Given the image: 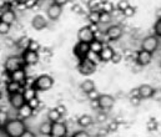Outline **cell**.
Returning a JSON list of instances; mask_svg holds the SVG:
<instances>
[{"mask_svg":"<svg viewBox=\"0 0 161 137\" xmlns=\"http://www.w3.org/2000/svg\"><path fill=\"white\" fill-rule=\"evenodd\" d=\"M24 4H25V6H26V9H33V8L38 6L39 0H26Z\"/></svg>","mask_w":161,"mask_h":137,"instance_id":"obj_42","label":"cell"},{"mask_svg":"<svg viewBox=\"0 0 161 137\" xmlns=\"http://www.w3.org/2000/svg\"><path fill=\"white\" fill-rule=\"evenodd\" d=\"M9 121V115L6 111L0 110V126H5V124Z\"/></svg>","mask_w":161,"mask_h":137,"instance_id":"obj_34","label":"cell"},{"mask_svg":"<svg viewBox=\"0 0 161 137\" xmlns=\"http://www.w3.org/2000/svg\"><path fill=\"white\" fill-rule=\"evenodd\" d=\"M0 98H1V92H0Z\"/></svg>","mask_w":161,"mask_h":137,"instance_id":"obj_60","label":"cell"},{"mask_svg":"<svg viewBox=\"0 0 161 137\" xmlns=\"http://www.w3.org/2000/svg\"><path fill=\"white\" fill-rule=\"evenodd\" d=\"M139 91H140V97L142 100H146V98H150L153 96V92H154V87L147 85V84H144L141 86H139Z\"/></svg>","mask_w":161,"mask_h":137,"instance_id":"obj_20","label":"cell"},{"mask_svg":"<svg viewBox=\"0 0 161 137\" xmlns=\"http://www.w3.org/2000/svg\"><path fill=\"white\" fill-rule=\"evenodd\" d=\"M108 134H110L108 129H105V130H100V131H99V135H100V136H106Z\"/></svg>","mask_w":161,"mask_h":137,"instance_id":"obj_58","label":"cell"},{"mask_svg":"<svg viewBox=\"0 0 161 137\" xmlns=\"http://www.w3.org/2000/svg\"><path fill=\"white\" fill-rule=\"evenodd\" d=\"M78 39L79 41H85V43H91L95 39V34L90 29V26H84L78 31Z\"/></svg>","mask_w":161,"mask_h":137,"instance_id":"obj_14","label":"cell"},{"mask_svg":"<svg viewBox=\"0 0 161 137\" xmlns=\"http://www.w3.org/2000/svg\"><path fill=\"white\" fill-rule=\"evenodd\" d=\"M89 26H90V29L92 30V33H94V34H96L97 31H100V28H99V24H90Z\"/></svg>","mask_w":161,"mask_h":137,"instance_id":"obj_51","label":"cell"},{"mask_svg":"<svg viewBox=\"0 0 161 137\" xmlns=\"http://www.w3.org/2000/svg\"><path fill=\"white\" fill-rule=\"evenodd\" d=\"M97 101H99V107H100V110L108 111V110L113 108V106H114V103H115V97L111 96V95H109V93H104V95H100V96H99Z\"/></svg>","mask_w":161,"mask_h":137,"instance_id":"obj_7","label":"cell"},{"mask_svg":"<svg viewBox=\"0 0 161 137\" xmlns=\"http://www.w3.org/2000/svg\"><path fill=\"white\" fill-rule=\"evenodd\" d=\"M18 44V47L21 49V50H26L29 47V44H30V39L28 36H23L21 39H19V41L16 43Z\"/></svg>","mask_w":161,"mask_h":137,"instance_id":"obj_30","label":"cell"},{"mask_svg":"<svg viewBox=\"0 0 161 137\" xmlns=\"http://www.w3.org/2000/svg\"><path fill=\"white\" fill-rule=\"evenodd\" d=\"M0 137H9L5 126H0Z\"/></svg>","mask_w":161,"mask_h":137,"instance_id":"obj_52","label":"cell"},{"mask_svg":"<svg viewBox=\"0 0 161 137\" xmlns=\"http://www.w3.org/2000/svg\"><path fill=\"white\" fill-rule=\"evenodd\" d=\"M6 5H8L6 0H0V10H4L6 8Z\"/></svg>","mask_w":161,"mask_h":137,"instance_id":"obj_57","label":"cell"},{"mask_svg":"<svg viewBox=\"0 0 161 137\" xmlns=\"http://www.w3.org/2000/svg\"><path fill=\"white\" fill-rule=\"evenodd\" d=\"M51 127H53V122L50 120L42 122L40 125V127H39L41 135H44V136H51Z\"/></svg>","mask_w":161,"mask_h":137,"instance_id":"obj_23","label":"cell"},{"mask_svg":"<svg viewBox=\"0 0 161 137\" xmlns=\"http://www.w3.org/2000/svg\"><path fill=\"white\" fill-rule=\"evenodd\" d=\"M68 134V126L64 122L56 121L53 122V127H51V137H65Z\"/></svg>","mask_w":161,"mask_h":137,"instance_id":"obj_10","label":"cell"},{"mask_svg":"<svg viewBox=\"0 0 161 137\" xmlns=\"http://www.w3.org/2000/svg\"><path fill=\"white\" fill-rule=\"evenodd\" d=\"M135 11H136V10H135V8L130 5V6H129V8H126L122 13H124V16H125V18H132V16L135 15Z\"/></svg>","mask_w":161,"mask_h":137,"instance_id":"obj_36","label":"cell"},{"mask_svg":"<svg viewBox=\"0 0 161 137\" xmlns=\"http://www.w3.org/2000/svg\"><path fill=\"white\" fill-rule=\"evenodd\" d=\"M86 96H87V98H89L90 101H94V100H97V98H99L100 93L96 91V90H92V91H90L89 93H86Z\"/></svg>","mask_w":161,"mask_h":137,"instance_id":"obj_40","label":"cell"},{"mask_svg":"<svg viewBox=\"0 0 161 137\" xmlns=\"http://www.w3.org/2000/svg\"><path fill=\"white\" fill-rule=\"evenodd\" d=\"M159 44H160L159 43V36H156V35H149V36H146V38L142 39V41H141V49H144V50L154 54L159 49Z\"/></svg>","mask_w":161,"mask_h":137,"instance_id":"obj_3","label":"cell"},{"mask_svg":"<svg viewBox=\"0 0 161 137\" xmlns=\"http://www.w3.org/2000/svg\"><path fill=\"white\" fill-rule=\"evenodd\" d=\"M36 89H35V86H33V87H25L24 89V91H23V95H24V97H25V101L28 102V101H30L31 98H34V97H36Z\"/></svg>","mask_w":161,"mask_h":137,"instance_id":"obj_25","label":"cell"},{"mask_svg":"<svg viewBox=\"0 0 161 137\" xmlns=\"http://www.w3.org/2000/svg\"><path fill=\"white\" fill-rule=\"evenodd\" d=\"M118 129H119V124H118L116 121H113V122H111V124H109V126H108L109 132H116V131H118Z\"/></svg>","mask_w":161,"mask_h":137,"instance_id":"obj_45","label":"cell"},{"mask_svg":"<svg viewBox=\"0 0 161 137\" xmlns=\"http://www.w3.org/2000/svg\"><path fill=\"white\" fill-rule=\"evenodd\" d=\"M9 31H10V24H8L0 19V35H6V34H9Z\"/></svg>","mask_w":161,"mask_h":137,"instance_id":"obj_31","label":"cell"},{"mask_svg":"<svg viewBox=\"0 0 161 137\" xmlns=\"http://www.w3.org/2000/svg\"><path fill=\"white\" fill-rule=\"evenodd\" d=\"M154 31H155V35H156V36L161 38V18L158 19V21L155 23V25H154Z\"/></svg>","mask_w":161,"mask_h":137,"instance_id":"obj_37","label":"cell"},{"mask_svg":"<svg viewBox=\"0 0 161 137\" xmlns=\"http://www.w3.org/2000/svg\"><path fill=\"white\" fill-rule=\"evenodd\" d=\"M100 15H101V10H90V13L87 14V19L90 24H99Z\"/></svg>","mask_w":161,"mask_h":137,"instance_id":"obj_22","label":"cell"},{"mask_svg":"<svg viewBox=\"0 0 161 137\" xmlns=\"http://www.w3.org/2000/svg\"><path fill=\"white\" fill-rule=\"evenodd\" d=\"M106 119H108V116H106V113H104V112H100V113H97V117H96V120H97V122H105L106 121Z\"/></svg>","mask_w":161,"mask_h":137,"instance_id":"obj_47","label":"cell"},{"mask_svg":"<svg viewBox=\"0 0 161 137\" xmlns=\"http://www.w3.org/2000/svg\"><path fill=\"white\" fill-rule=\"evenodd\" d=\"M80 89H81V91L82 92L89 93L90 91L95 90V82H94L92 80H85V81H82V82H81Z\"/></svg>","mask_w":161,"mask_h":137,"instance_id":"obj_24","label":"cell"},{"mask_svg":"<svg viewBox=\"0 0 161 137\" xmlns=\"http://www.w3.org/2000/svg\"><path fill=\"white\" fill-rule=\"evenodd\" d=\"M71 10H73L75 14H81V13H82V8H81V4H74V6L71 8Z\"/></svg>","mask_w":161,"mask_h":137,"instance_id":"obj_48","label":"cell"},{"mask_svg":"<svg viewBox=\"0 0 161 137\" xmlns=\"http://www.w3.org/2000/svg\"><path fill=\"white\" fill-rule=\"evenodd\" d=\"M31 26L35 30H42L47 26V21L42 15H35L31 20Z\"/></svg>","mask_w":161,"mask_h":137,"instance_id":"obj_16","label":"cell"},{"mask_svg":"<svg viewBox=\"0 0 161 137\" xmlns=\"http://www.w3.org/2000/svg\"><path fill=\"white\" fill-rule=\"evenodd\" d=\"M103 47H104L103 41L99 40V39H96V38L90 43V50L94 51V52H96V54H100V51L103 50Z\"/></svg>","mask_w":161,"mask_h":137,"instance_id":"obj_26","label":"cell"},{"mask_svg":"<svg viewBox=\"0 0 161 137\" xmlns=\"http://www.w3.org/2000/svg\"><path fill=\"white\" fill-rule=\"evenodd\" d=\"M25 62H24V59L23 56H19V55H13V56H9L5 61V70L9 71V72H13L18 69H21L24 67Z\"/></svg>","mask_w":161,"mask_h":137,"instance_id":"obj_2","label":"cell"},{"mask_svg":"<svg viewBox=\"0 0 161 137\" xmlns=\"http://www.w3.org/2000/svg\"><path fill=\"white\" fill-rule=\"evenodd\" d=\"M124 34V30L120 25H109L108 29L105 30V35L110 41H116L119 40Z\"/></svg>","mask_w":161,"mask_h":137,"instance_id":"obj_6","label":"cell"},{"mask_svg":"<svg viewBox=\"0 0 161 137\" xmlns=\"http://www.w3.org/2000/svg\"><path fill=\"white\" fill-rule=\"evenodd\" d=\"M122 57H124V55H122L121 52H114L113 59H111V62H113V64H120Z\"/></svg>","mask_w":161,"mask_h":137,"instance_id":"obj_38","label":"cell"},{"mask_svg":"<svg viewBox=\"0 0 161 137\" xmlns=\"http://www.w3.org/2000/svg\"><path fill=\"white\" fill-rule=\"evenodd\" d=\"M21 56L24 59L25 65H28V66H33L39 62V51H33L30 49H26V50H24Z\"/></svg>","mask_w":161,"mask_h":137,"instance_id":"obj_8","label":"cell"},{"mask_svg":"<svg viewBox=\"0 0 161 137\" xmlns=\"http://www.w3.org/2000/svg\"><path fill=\"white\" fill-rule=\"evenodd\" d=\"M141 97L140 96H130V102L134 105V106H137V105H140V102H141Z\"/></svg>","mask_w":161,"mask_h":137,"instance_id":"obj_46","label":"cell"},{"mask_svg":"<svg viewBox=\"0 0 161 137\" xmlns=\"http://www.w3.org/2000/svg\"><path fill=\"white\" fill-rule=\"evenodd\" d=\"M54 3H56V4H59V5H61V6H64L65 4H68L70 0H53Z\"/></svg>","mask_w":161,"mask_h":137,"instance_id":"obj_55","label":"cell"},{"mask_svg":"<svg viewBox=\"0 0 161 137\" xmlns=\"http://www.w3.org/2000/svg\"><path fill=\"white\" fill-rule=\"evenodd\" d=\"M54 80L49 75H41L35 80V89L38 91H47L53 87Z\"/></svg>","mask_w":161,"mask_h":137,"instance_id":"obj_5","label":"cell"},{"mask_svg":"<svg viewBox=\"0 0 161 137\" xmlns=\"http://www.w3.org/2000/svg\"><path fill=\"white\" fill-rule=\"evenodd\" d=\"M130 96H140V91H139V87H136V89H132V90L130 91Z\"/></svg>","mask_w":161,"mask_h":137,"instance_id":"obj_54","label":"cell"},{"mask_svg":"<svg viewBox=\"0 0 161 137\" xmlns=\"http://www.w3.org/2000/svg\"><path fill=\"white\" fill-rule=\"evenodd\" d=\"M34 108L28 103V102H25L19 110H18V115H19V119H21V120H26V119H29V117H31V115L34 113Z\"/></svg>","mask_w":161,"mask_h":137,"instance_id":"obj_15","label":"cell"},{"mask_svg":"<svg viewBox=\"0 0 161 137\" xmlns=\"http://www.w3.org/2000/svg\"><path fill=\"white\" fill-rule=\"evenodd\" d=\"M40 1H44V0H39V3H40Z\"/></svg>","mask_w":161,"mask_h":137,"instance_id":"obj_61","label":"cell"},{"mask_svg":"<svg viewBox=\"0 0 161 137\" xmlns=\"http://www.w3.org/2000/svg\"><path fill=\"white\" fill-rule=\"evenodd\" d=\"M78 125L81 126V127H89V126H91L92 125L91 116H89V115H82V116H80L79 120H78Z\"/></svg>","mask_w":161,"mask_h":137,"instance_id":"obj_27","label":"cell"},{"mask_svg":"<svg viewBox=\"0 0 161 137\" xmlns=\"http://www.w3.org/2000/svg\"><path fill=\"white\" fill-rule=\"evenodd\" d=\"M25 97L23 95V92H14V93H9V103L13 108H15L16 111L25 103Z\"/></svg>","mask_w":161,"mask_h":137,"instance_id":"obj_9","label":"cell"},{"mask_svg":"<svg viewBox=\"0 0 161 137\" xmlns=\"http://www.w3.org/2000/svg\"><path fill=\"white\" fill-rule=\"evenodd\" d=\"M10 75H11V80L18 81V82H20L21 85L24 84V81H25V79H26V76H28L26 72H25V70H24V67L18 69V70L10 72Z\"/></svg>","mask_w":161,"mask_h":137,"instance_id":"obj_18","label":"cell"},{"mask_svg":"<svg viewBox=\"0 0 161 137\" xmlns=\"http://www.w3.org/2000/svg\"><path fill=\"white\" fill-rule=\"evenodd\" d=\"M6 91H8V93L23 92V91H24V89H23V85H21L20 82L11 80V81H9V82L6 84Z\"/></svg>","mask_w":161,"mask_h":137,"instance_id":"obj_21","label":"cell"},{"mask_svg":"<svg viewBox=\"0 0 161 137\" xmlns=\"http://www.w3.org/2000/svg\"><path fill=\"white\" fill-rule=\"evenodd\" d=\"M115 9L114 4L111 1H104L103 3V6H101V11H106V13H113Z\"/></svg>","mask_w":161,"mask_h":137,"instance_id":"obj_32","label":"cell"},{"mask_svg":"<svg viewBox=\"0 0 161 137\" xmlns=\"http://www.w3.org/2000/svg\"><path fill=\"white\" fill-rule=\"evenodd\" d=\"M5 129L9 137H21L26 130V126L21 119H9V121L5 124Z\"/></svg>","mask_w":161,"mask_h":137,"instance_id":"obj_1","label":"cell"},{"mask_svg":"<svg viewBox=\"0 0 161 137\" xmlns=\"http://www.w3.org/2000/svg\"><path fill=\"white\" fill-rule=\"evenodd\" d=\"M89 51H90V43L79 41V43L75 45V47H74V54H75V56H76L79 60L86 57L87 54H89Z\"/></svg>","mask_w":161,"mask_h":137,"instance_id":"obj_11","label":"cell"},{"mask_svg":"<svg viewBox=\"0 0 161 137\" xmlns=\"http://www.w3.org/2000/svg\"><path fill=\"white\" fill-rule=\"evenodd\" d=\"M0 19L3 20V21H5V23H8V24H13L15 20H16V15H15V13L11 10V9H8V10H4L1 14H0Z\"/></svg>","mask_w":161,"mask_h":137,"instance_id":"obj_19","label":"cell"},{"mask_svg":"<svg viewBox=\"0 0 161 137\" xmlns=\"http://www.w3.org/2000/svg\"><path fill=\"white\" fill-rule=\"evenodd\" d=\"M56 110H58L61 115H66V107H65L64 105H58V106H56Z\"/></svg>","mask_w":161,"mask_h":137,"instance_id":"obj_50","label":"cell"},{"mask_svg":"<svg viewBox=\"0 0 161 137\" xmlns=\"http://www.w3.org/2000/svg\"><path fill=\"white\" fill-rule=\"evenodd\" d=\"M111 19H113V15L111 13H106V11H101V15H100V23L99 24H104V25H108L111 23Z\"/></svg>","mask_w":161,"mask_h":137,"instance_id":"obj_29","label":"cell"},{"mask_svg":"<svg viewBox=\"0 0 161 137\" xmlns=\"http://www.w3.org/2000/svg\"><path fill=\"white\" fill-rule=\"evenodd\" d=\"M28 103L34 108V110H38L39 107H41L42 106V102H41L40 100L38 98V96L36 97H34V98H31L30 101H28Z\"/></svg>","mask_w":161,"mask_h":137,"instance_id":"obj_33","label":"cell"},{"mask_svg":"<svg viewBox=\"0 0 161 137\" xmlns=\"http://www.w3.org/2000/svg\"><path fill=\"white\" fill-rule=\"evenodd\" d=\"M156 15H158V19H160V18H161V10H160V9L156 11Z\"/></svg>","mask_w":161,"mask_h":137,"instance_id":"obj_59","label":"cell"},{"mask_svg":"<svg viewBox=\"0 0 161 137\" xmlns=\"http://www.w3.org/2000/svg\"><path fill=\"white\" fill-rule=\"evenodd\" d=\"M61 116H63V115H61L56 108H53V110H50L49 113H47V120H50L51 122H56V121H60Z\"/></svg>","mask_w":161,"mask_h":137,"instance_id":"obj_28","label":"cell"},{"mask_svg":"<svg viewBox=\"0 0 161 137\" xmlns=\"http://www.w3.org/2000/svg\"><path fill=\"white\" fill-rule=\"evenodd\" d=\"M130 6V3H129V0H119L118 1V4H116V9H119L120 11H124L126 8H129Z\"/></svg>","mask_w":161,"mask_h":137,"instance_id":"obj_35","label":"cell"},{"mask_svg":"<svg viewBox=\"0 0 161 137\" xmlns=\"http://www.w3.org/2000/svg\"><path fill=\"white\" fill-rule=\"evenodd\" d=\"M86 57H89L90 60H92L94 62H97L99 60H100V56H99V54H96V52H94V51H89V54H87V56Z\"/></svg>","mask_w":161,"mask_h":137,"instance_id":"obj_41","label":"cell"},{"mask_svg":"<svg viewBox=\"0 0 161 137\" xmlns=\"http://www.w3.org/2000/svg\"><path fill=\"white\" fill-rule=\"evenodd\" d=\"M114 52H115V50H114L111 46H104L103 50H101L100 54H99V56H100V61H104V62L111 61Z\"/></svg>","mask_w":161,"mask_h":137,"instance_id":"obj_17","label":"cell"},{"mask_svg":"<svg viewBox=\"0 0 161 137\" xmlns=\"http://www.w3.org/2000/svg\"><path fill=\"white\" fill-rule=\"evenodd\" d=\"M156 129H158V122L155 120H150L147 122V130L149 131H156Z\"/></svg>","mask_w":161,"mask_h":137,"instance_id":"obj_44","label":"cell"},{"mask_svg":"<svg viewBox=\"0 0 161 137\" xmlns=\"http://www.w3.org/2000/svg\"><path fill=\"white\" fill-rule=\"evenodd\" d=\"M28 49H30V50H33V51H39L40 50V44L36 41V40H30V44H29V47Z\"/></svg>","mask_w":161,"mask_h":137,"instance_id":"obj_39","label":"cell"},{"mask_svg":"<svg viewBox=\"0 0 161 137\" xmlns=\"http://www.w3.org/2000/svg\"><path fill=\"white\" fill-rule=\"evenodd\" d=\"M153 100L155 101H161V89H154V92H153V96H151Z\"/></svg>","mask_w":161,"mask_h":137,"instance_id":"obj_43","label":"cell"},{"mask_svg":"<svg viewBox=\"0 0 161 137\" xmlns=\"http://www.w3.org/2000/svg\"><path fill=\"white\" fill-rule=\"evenodd\" d=\"M5 44H6L8 47H13V46L15 45V41H14L13 39H6V40H5Z\"/></svg>","mask_w":161,"mask_h":137,"instance_id":"obj_53","label":"cell"},{"mask_svg":"<svg viewBox=\"0 0 161 137\" xmlns=\"http://www.w3.org/2000/svg\"><path fill=\"white\" fill-rule=\"evenodd\" d=\"M151 60H153V54L151 52H149V51H146L144 49H141L140 51H137V54H136V62L140 66L149 65L151 62Z\"/></svg>","mask_w":161,"mask_h":137,"instance_id":"obj_13","label":"cell"},{"mask_svg":"<svg viewBox=\"0 0 161 137\" xmlns=\"http://www.w3.org/2000/svg\"><path fill=\"white\" fill-rule=\"evenodd\" d=\"M74 137H89V134L86 131H76L74 135Z\"/></svg>","mask_w":161,"mask_h":137,"instance_id":"obj_49","label":"cell"},{"mask_svg":"<svg viewBox=\"0 0 161 137\" xmlns=\"http://www.w3.org/2000/svg\"><path fill=\"white\" fill-rule=\"evenodd\" d=\"M35 135L31 132V131H29V130H25V132L23 134V136L21 137H34Z\"/></svg>","mask_w":161,"mask_h":137,"instance_id":"obj_56","label":"cell"},{"mask_svg":"<svg viewBox=\"0 0 161 137\" xmlns=\"http://www.w3.org/2000/svg\"><path fill=\"white\" fill-rule=\"evenodd\" d=\"M95 70H96V62H94L89 57H84L80 60L79 71H80L81 75H85V76L92 75L95 72Z\"/></svg>","mask_w":161,"mask_h":137,"instance_id":"obj_4","label":"cell"},{"mask_svg":"<svg viewBox=\"0 0 161 137\" xmlns=\"http://www.w3.org/2000/svg\"><path fill=\"white\" fill-rule=\"evenodd\" d=\"M46 14H47L50 20H58L63 14V6L56 4V3L50 4L47 6V9H46Z\"/></svg>","mask_w":161,"mask_h":137,"instance_id":"obj_12","label":"cell"}]
</instances>
